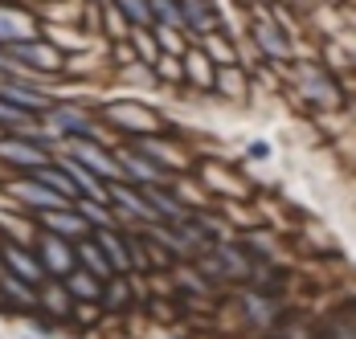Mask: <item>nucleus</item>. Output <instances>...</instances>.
<instances>
[{
  "instance_id": "obj_1",
  "label": "nucleus",
  "mask_w": 356,
  "mask_h": 339,
  "mask_svg": "<svg viewBox=\"0 0 356 339\" xmlns=\"http://www.w3.org/2000/svg\"><path fill=\"white\" fill-rule=\"evenodd\" d=\"M0 33L25 37V33H29V21H21V17H8V13H0Z\"/></svg>"
},
{
  "instance_id": "obj_2",
  "label": "nucleus",
  "mask_w": 356,
  "mask_h": 339,
  "mask_svg": "<svg viewBox=\"0 0 356 339\" xmlns=\"http://www.w3.org/2000/svg\"><path fill=\"white\" fill-rule=\"evenodd\" d=\"M8 262H13V266H17V274H21V278H37L33 262H29V258H25V254H17V249H8Z\"/></svg>"
},
{
  "instance_id": "obj_3",
  "label": "nucleus",
  "mask_w": 356,
  "mask_h": 339,
  "mask_svg": "<svg viewBox=\"0 0 356 339\" xmlns=\"http://www.w3.org/2000/svg\"><path fill=\"white\" fill-rule=\"evenodd\" d=\"M21 197H29V201H41V204H62L54 192H45V188H17Z\"/></svg>"
},
{
  "instance_id": "obj_4",
  "label": "nucleus",
  "mask_w": 356,
  "mask_h": 339,
  "mask_svg": "<svg viewBox=\"0 0 356 339\" xmlns=\"http://www.w3.org/2000/svg\"><path fill=\"white\" fill-rule=\"evenodd\" d=\"M123 8H127V13H131V17H147V8H143V0H123Z\"/></svg>"
}]
</instances>
